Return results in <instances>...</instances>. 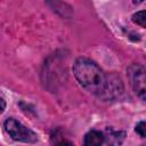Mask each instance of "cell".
<instances>
[{
    "label": "cell",
    "instance_id": "cell-1",
    "mask_svg": "<svg viewBox=\"0 0 146 146\" xmlns=\"http://www.w3.org/2000/svg\"><path fill=\"white\" fill-rule=\"evenodd\" d=\"M72 71L82 88L90 94L102 95L106 84V74L94 60L87 57H79L74 62Z\"/></svg>",
    "mask_w": 146,
    "mask_h": 146
},
{
    "label": "cell",
    "instance_id": "cell-2",
    "mask_svg": "<svg viewBox=\"0 0 146 146\" xmlns=\"http://www.w3.org/2000/svg\"><path fill=\"white\" fill-rule=\"evenodd\" d=\"M5 129L14 140L27 144H33L38 140V136L34 131L13 117H9L5 121Z\"/></svg>",
    "mask_w": 146,
    "mask_h": 146
},
{
    "label": "cell",
    "instance_id": "cell-3",
    "mask_svg": "<svg viewBox=\"0 0 146 146\" xmlns=\"http://www.w3.org/2000/svg\"><path fill=\"white\" fill-rule=\"evenodd\" d=\"M128 76L133 91L143 100L145 99V70L139 64H131L128 70Z\"/></svg>",
    "mask_w": 146,
    "mask_h": 146
},
{
    "label": "cell",
    "instance_id": "cell-4",
    "mask_svg": "<svg viewBox=\"0 0 146 146\" xmlns=\"http://www.w3.org/2000/svg\"><path fill=\"white\" fill-rule=\"evenodd\" d=\"M122 92H123V84L120 76H117L114 73L106 75V84L99 97H102L105 100H113L120 97Z\"/></svg>",
    "mask_w": 146,
    "mask_h": 146
},
{
    "label": "cell",
    "instance_id": "cell-5",
    "mask_svg": "<svg viewBox=\"0 0 146 146\" xmlns=\"http://www.w3.org/2000/svg\"><path fill=\"white\" fill-rule=\"evenodd\" d=\"M125 139V132L124 131H115V130H107L106 135H104V141L107 146H121L122 143Z\"/></svg>",
    "mask_w": 146,
    "mask_h": 146
},
{
    "label": "cell",
    "instance_id": "cell-6",
    "mask_svg": "<svg viewBox=\"0 0 146 146\" xmlns=\"http://www.w3.org/2000/svg\"><path fill=\"white\" fill-rule=\"evenodd\" d=\"M104 143V133L98 130H90L84 135L83 146H102Z\"/></svg>",
    "mask_w": 146,
    "mask_h": 146
},
{
    "label": "cell",
    "instance_id": "cell-7",
    "mask_svg": "<svg viewBox=\"0 0 146 146\" xmlns=\"http://www.w3.org/2000/svg\"><path fill=\"white\" fill-rule=\"evenodd\" d=\"M132 22L137 25H140L141 27L146 26V13L145 10H140L132 15Z\"/></svg>",
    "mask_w": 146,
    "mask_h": 146
},
{
    "label": "cell",
    "instance_id": "cell-8",
    "mask_svg": "<svg viewBox=\"0 0 146 146\" xmlns=\"http://www.w3.org/2000/svg\"><path fill=\"white\" fill-rule=\"evenodd\" d=\"M52 146H74V145L66 138H63L56 135L52 137Z\"/></svg>",
    "mask_w": 146,
    "mask_h": 146
},
{
    "label": "cell",
    "instance_id": "cell-9",
    "mask_svg": "<svg viewBox=\"0 0 146 146\" xmlns=\"http://www.w3.org/2000/svg\"><path fill=\"white\" fill-rule=\"evenodd\" d=\"M135 130H136V132H137L141 138H145V122H144V121H140L139 123H137Z\"/></svg>",
    "mask_w": 146,
    "mask_h": 146
},
{
    "label": "cell",
    "instance_id": "cell-10",
    "mask_svg": "<svg viewBox=\"0 0 146 146\" xmlns=\"http://www.w3.org/2000/svg\"><path fill=\"white\" fill-rule=\"evenodd\" d=\"M5 110H6V102L2 98H0V114L3 113Z\"/></svg>",
    "mask_w": 146,
    "mask_h": 146
}]
</instances>
